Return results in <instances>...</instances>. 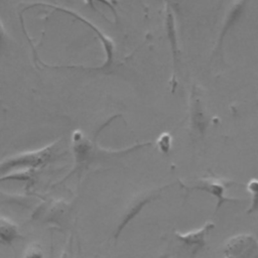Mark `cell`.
Masks as SVG:
<instances>
[{"mask_svg":"<svg viewBox=\"0 0 258 258\" xmlns=\"http://www.w3.org/2000/svg\"><path fill=\"white\" fill-rule=\"evenodd\" d=\"M170 135H168L167 133H164L160 136L159 140H158V145L160 147V149L163 151V152H166L167 149L169 148L170 146Z\"/></svg>","mask_w":258,"mask_h":258,"instance_id":"8fae6325","label":"cell"},{"mask_svg":"<svg viewBox=\"0 0 258 258\" xmlns=\"http://www.w3.org/2000/svg\"><path fill=\"white\" fill-rule=\"evenodd\" d=\"M248 1L249 0H233V2L231 3L223 19V23H222V27L220 30L218 43L216 47V53L222 49L224 38L226 37L227 33L231 30V28L236 24V22L239 20V18L243 14Z\"/></svg>","mask_w":258,"mask_h":258,"instance_id":"7a4b0ae2","label":"cell"},{"mask_svg":"<svg viewBox=\"0 0 258 258\" xmlns=\"http://www.w3.org/2000/svg\"><path fill=\"white\" fill-rule=\"evenodd\" d=\"M248 190L252 196V203L249 212L258 211V179H252L249 181Z\"/></svg>","mask_w":258,"mask_h":258,"instance_id":"ba28073f","label":"cell"},{"mask_svg":"<svg viewBox=\"0 0 258 258\" xmlns=\"http://www.w3.org/2000/svg\"><path fill=\"white\" fill-rule=\"evenodd\" d=\"M4 36H5V30H4V27H3L2 22L0 21V43H1L2 40L4 39Z\"/></svg>","mask_w":258,"mask_h":258,"instance_id":"7c38bea8","label":"cell"},{"mask_svg":"<svg viewBox=\"0 0 258 258\" xmlns=\"http://www.w3.org/2000/svg\"><path fill=\"white\" fill-rule=\"evenodd\" d=\"M47 6L53 7L54 9H57V10H59V11L69 13V14L73 15L74 17L78 18L79 20L83 21L84 23H86L88 26H90V27L97 33V35L99 36L100 40H101L102 43H103L105 52H106V61H105V63H104V66H103L102 69L108 68V67H110V66L112 64V62H113V54H114V42H113V40H112L110 37H108L107 35H105L101 30H99L96 26H94L90 21H88V20H86L85 18L81 17V16L78 15L77 13H75V12H73V11H71V10H68V9H63V8H60V7H56V6H51V5H47Z\"/></svg>","mask_w":258,"mask_h":258,"instance_id":"277c9868","label":"cell"},{"mask_svg":"<svg viewBox=\"0 0 258 258\" xmlns=\"http://www.w3.org/2000/svg\"><path fill=\"white\" fill-rule=\"evenodd\" d=\"M23 258H43L40 247L36 244L31 245L29 248L26 249Z\"/></svg>","mask_w":258,"mask_h":258,"instance_id":"9c48e42d","label":"cell"},{"mask_svg":"<svg viewBox=\"0 0 258 258\" xmlns=\"http://www.w3.org/2000/svg\"><path fill=\"white\" fill-rule=\"evenodd\" d=\"M214 227L215 225L213 223H207L199 230H195L185 234L176 233V237L181 242H183L186 248L196 253L198 250L204 247V245L206 244V236Z\"/></svg>","mask_w":258,"mask_h":258,"instance_id":"3957f363","label":"cell"},{"mask_svg":"<svg viewBox=\"0 0 258 258\" xmlns=\"http://www.w3.org/2000/svg\"><path fill=\"white\" fill-rule=\"evenodd\" d=\"M224 258H258V242L249 234L230 238L223 249Z\"/></svg>","mask_w":258,"mask_h":258,"instance_id":"6da1fadb","label":"cell"},{"mask_svg":"<svg viewBox=\"0 0 258 258\" xmlns=\"http://www.w3.org/2000/svg\"><path fill=\"white\" fill-rule=\"evenodd\" d=\"M18 237L16 225L6 218H0V242L11 243Z\"/></svg>","mask_w":258,"mask_h":258,"instance_id":"52a82bcc","label":"cell"},{"mask_svg":"<svg viewBox=\"0 0 258 258\" xmlns=\"http://www.w3.org/2000/svg\"><path fill=\"white\" fill-rule=\"evenodd\" d=\"M231 183L229 180H220V179H213V178H206V179H201L200 182L191 188H198L202 190H206L215 197L218 198V205H217V210L219 207L226 201H229L228 198H224V189L227 186V184Z\"/></svg>","mask_w":258,"mask_h":258,"instance_id":"5b68a950","label":"cell"},{"mask_svg":"<svg viewBox=\"0 0 258 258\" xmlns=\"http://www.w3.org/2000/svg\"><path fill=\"white\" fill-rule=\"evenodd\" d=\"M95 1L100 2V3H102V4L106 5V6H108V7L112 10V12H113L114 16L117 18V12H116V9H115V3H116V0H85L86 4L90 5L93 9H95V6H94V2H95Z\"/></svg>","mask_w":258,"mask_h":258,"instance_id":"30bf717a","label":"cell"},{"mask_svg":"<svg viewBox=\"0 0 258 258\" xmlns=\"http://www.w3.org/2000/svg\"><path fill=\"white\" fill-rule=\"evenodd\" d=\"M166 30H167V36L170 42V47H171V52H172V58H173V64H174V72H176L177 66H178V60H179V50L177 46V35H176V27H175V20H174V15L173 12L170 8V5H166Z\"/></svg>","mask_w":258,"mask_h":258,"instance_id":"8992f818","label":"cell"}]
</instances>
